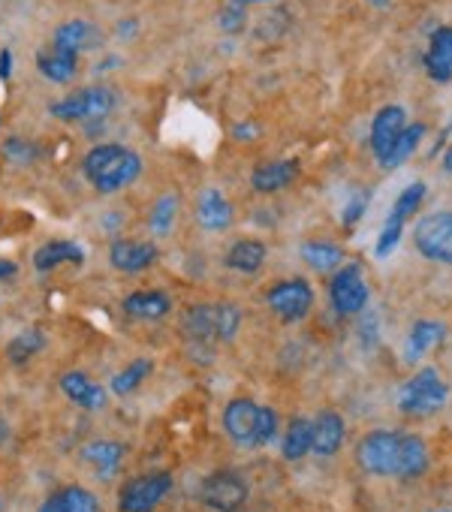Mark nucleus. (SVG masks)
Returning a JSON list of instances; mask_svg holds the SVG:
<instances>
[{"label": "nucleus", "instance_id": "f257e3e1", "mask_svg": "<svg viewBox=\"0 0 452 512\" xmlns=\"http://www.w3.org/2000/svg\"><path fill=\"white\" fill-rule=\"evenodd\" d=\"M356 461L371 476L413 479L428 470V446L416 434L371 431L356 446Z\"/></svg>", "mask_w": 452, "mask_h": 512}, {"label": "nucleus", "instance_id": "f03ea898", "mask_svg": "<svg viewBox=\"0 0 452 512\" xmlns=\"http://www.w3.org/2000/svg\"><path fill=\"white\" fill-rule=\"evenodd\" d=\"M82 172L97 193H118L142 175V157L127 145L103 142L85 154Z\"/></svg>", "mask_w": 452, "mask_h": 512}, {"label": "nucleus", "instance_id": "7ed1b4c3", "mask_svg": "<svg viewBox=\"0 0 452 512\" xmlns=\"http://www.w3.org/2000/svg\"><path fill=\"white\" fill-rule=\"evenodd\" d=\"M242 329V311L233 302H205L190 305L181 314V332L187 341L214 347L223 341H233Z\"/></svg>", "mask_w": 452, "mask_h": 512}, {"label": "nucleus", "instance_id": "20e7f679", "mask_svg": "<svg viewBox=\"0 0 452 512\" xmlns=\"http://www.w3.org/2000/svg\"><path fill=\"white\" fill-rule=\"evenodd\" d=\"M118 106V94L106 85H88L79 88L61 100H55L49 106L52 118L67 121V124H91V121H103L115 112Z\"/></svg>", "mask_w": 452, "mask_h": 512}, {"label": "nucleus", "instance_id": "39448f33", "mask_svg": "<svg viewBox=\"0 0 452 512\" xmlns=\"http://www.w3.org/2000/svg\"><path fill=\"white\" fill-rule=\"evenodd\" d=\"M446 404V383L434 368H422L398 392V410L404 416H431Z\"/></svg>", "mask_w": 452, "mask_h": 512}, {"label": "nucleus", "instance_id": "423d86ee", "mask_svg": "<svg viewBox=\"0 0 452 512\" xmlns=\"http://www.w3.org/2000/svg\"><path fill=\"white\" fill-rule=\"evenodd\" d=\"M413 244L431 263L452 266V211H431L416 220Z\"/></svg>", "mask_w": 452, "mask_h": 512}, {"label": "nucleus", "instance_id": "0eeeda50", "mask_svg": "<svg viewBox=\"0 0 452 512\" xmlns=\"http://www.w3.org/2000/svg\"><path fill=\"white\" fill-rule=\"evenodd\" d=\"M248 482L236 470H214L202 479L199 497L214 512H239L248 503Z\"/></svg>", "mask_w": 452, "mask_h": 512}, {"label": "nucleus", "instance_id": "6e6552de", "mask_svg": "<svg viewBox=\"0 0 452 512\" xmlns=\"http://www.w3.org/2000/svg\"><path fill=\"white\" fill-rule=\"evenodd\" d=\"M169 491H172V473H166V470L136 476L118 491V509L121 512H154Z\"/></svg>", "mask_w": 452, "mask_h": 512}, {"label": "nucleus", "instance_id": "1a4fd4ad", "mask_svg": "<svg viewBox=\"0 0 452 512\" xmlns=\"http://www.w3.org/2000/svg\"><path fill=\"white\" fill-rule=\"evenodd\" d=\"M266 305L269 311L281 320V323H299L311 314L314 308V287L302 278H290V281H278L269 293H266Z\"/></svg>", "mask_w": 452, "mask_h": 512}, {"label": "nucleus", "instance_id": "9d476101", "mask_svg": "<svg viewBox=\"0 0 452 512\" xmlns=\"http://www.w3.org/2000/svg\"><path fill=\"white\" fill-rule=\"evenodd\" d=\"M422 199H425V184L422 181H413L410 187L401 190V196L395 199V205H392V211H389V217L383 223V232L377 238V247H374L377 256H389L395 250V244L401 241V232L407 226V217L419 208Z\"/></svg>", "mask_w": 452, "mask_h": 512}, {"label": "nucleus", "instance_id": "9b49d317", "mask_svg": "<svg viewBox=\"0 0 452 512\" xmlns=\"http://www.w3.org/2000/svg\"><path fill=\"white\" fill-rule=\"evenodd\" d=\"M329 299L338 314H344V317L359 314L368 305V281H365L362 266L353 263V266L338 269V275L329 284Z\"/></svg>", "mask_w": 452, "mask_h": 512}, {"label": "nucleus", "instance_id": "f8f14e48", "mask_svg": "<svg viewBox=\"0 0 452 512\" xmlns=\"http://www.w3.org/2000/svg\"><path fill=\"white\" fill-rule=\"evenodd\" d=\"M157 256H160L157 244L142 241V238H118L109 247V263L127 275H139V272L151 269L157 263Z\"/></svg>", "mask_w": 452, "mask_h": 512}, {"label": "nucleus", "instance_id": "ddd939ff", "mask_svg": "<svg viewBox=\"0 0 452 512\" xmlns=\"http://www.w3.org/2000/svg\"><path fill=\"white\" fill-rule=\"evenodd\" d=\"M257 419H260V404H254L251 398H233L223 410V428L230 434V440L236 446L254 449V437H257Z\"/></svg>", "mask_w": 452, "mask_h": 512}, {"label": "nucleus", "instance_id": "4468645a", "mask_svg": "<svg viewBox=\"0 0 452 512\" xmlns=\"http://www.w3.org/2000/svg\"><path fill=\"white\" fill-rule=\"evenodd\" d=\"M103 43V31L85 19H70L64 25L55 28L52 34V46L55 49H64V52H73V55H82V52H91Z\"/></svg>", "mask_w": 452, "mask_h": 512}, {"label": "nucleus", "instance_id": "2eb2a0df", "mask_svg": "<svg viewBox=\"0 0 452 512\" xmlns=\"http://www.w3.org/2000/svg\"><path fill=\"white\" fill-rule=\"evenodd\" d=\"M196 220L205 232H223L233 223V205L217 187L202 190L199 202H196Z\"/></svg>", "mask_w": 452, "mask_h": 512}, {"label": "nucleus", "instance_id": "dca6fc26", "mask_svg": "<svg viewBox=\"0 0 452 512\" xmlns=\"http://www.w3.org/2000/svg\"><path fill=\"white\" fill-rule=\"evenodd\" d=\"M404 127H407V112L401 106H386L377 112V118L371 121V148H374L377 160L395 145V139L401 136Z\"/></svg>", "mask_w": 452, "mask_h": 512}, {"label": "nucleus", "instance_id": "f3484780", "mask_svg": "<svg viewBox=\"0 0 452 512\" xmlns=\"http://www.w3.org/2000/svg\"><path fill=\"white\" fill-rule=\"evenodd\" d=\"M85 263V250H82V244H76V241H49V244H43V247H37V253H34V269L40 272V275H46V272H55L58 266H82Z\"/></svg>", "mask_w": 452, "mask_h": 512}, {"label": "nucleus", "instance_id": "a211bd4d", "mask_svg": "<svg viewBox=\"0 0 452 512\" xmlns=\"http://www.w3.org/2000/svg\"><path fill=\"white\" fill-rule=\"evenodd\" d=\"M341 443H344V419L332 410H323L311 422V452L329 458L341 449Z\"/></svg>", "mask_w": 452, "mask_h": 512}, {"label": "nucleus", "instance_id": "6ab92c4d", "mask_svg": "<svg viewBox=\"0 0 452 512\" xmlns=\"http://www.w3.org/2000/svg\"><path fill=\"white\" fill-rule=\"evenodd\" d=\"M299 178V160H272L254 169L251 184L257 193H278Z\"/></svg>", "mask_w": 452, "mask_h": 512}, {"label": "nucleus", "instance_id": "aec40b11", "mask_svg": "<svg viewBox=\"0 0 452 512\" xmlns=\"http://www.w3.org/2000/svg\"><path fill=\"white\" fill-rule=\"evenodd\" d=\"M37 512H100V503L88 488L67 485V488H58L55 494H49Z\"/></svg>", "mask_w": 452, "mask_h": 512}, {"label": "nucleus", "instance_id": "412c9836", "mask_svg": "<svg viewBox=\"0 0 452 512\" xmlns=\"http://www.w3.org/2000/svg\"><path fill=\"white\" fill-rule=\"evenodd\" d=\"M172 311V299L163 290H139L124 299V314L133 320H163Z\"/></svg>", "mask_w": 452, "mask_h": 512}, {"label": "nucleus", "instance_id": "4be33fe9", "mask_svg": "<svg viewBox=\"0 0 452 512\" xmlns=\"http://www.w3.org/2000/svg\"><path fill=\"white\" fill-rule=\"evenodd\" d=\"M266 256H269V247L260 238H242L226 250V266L239 275H254L263 269Z\"/></svg>", "mask_w": 452, "mask_h": 512}, {"label": "nucleus", "instance_id": "5701e85b", "mask_svg": "<svg viewBox=\"0 0 452 512\" xmlns=\"http://www.w3.org/2000/svg\"><path fill=\"white\" fill-rule=\"evenodd\" d=\"M37 70H40L49 82L67 85V82H73L76 73H79V55L49 46V49H43V52L37 55Z\"/></svg>", "mask_w": 452, "mask_h": 512}, {"label": "nucleus", "instance_id": "b1692460", "mask_svg": "<svg viewBox=\"0 0 452 512\" xmlns=\"http://www.w3.org/2000/svg\"><path fill=\"white\" fill-rule=\"evenodd\" d=\"M425 70L434 82L452 79V28H440L431 37V46L425 52Z\"/></svg>", "mask_w": 452, "mask_h": 512}, {"label": "nucleus", "instance_id": "393cba45", "mask_svg": "<svg viewBox=\"0 0 452 512\" xmlns=\"http://www.w3.org/2000/svg\"><path fill=\"white\" fill-rule=\"evenodd\" d=\"M61 389H64V395L73 401V404H79V407H85V410H100L103 407V389L97 386V383H91L82 371H67L64 377H61Z\"/></svg>", "mask_w": 452, "mask_h": 512}, {"label": "nucleus", "instance_id": "a878e982", "mask_svg": "<svg viewBox=\"0 0 452 512\" xmlns=\"http://www.w3.org/2000/svg\"><path fill=\"white\" fill-rule=\"evenodd\" d=\"M443 335H446L443 323H437V320H419L410 329V338H407V362H419L428 350H434L443 341Z\"/></svg>", "mask_w": 452, "mask_h": 512}, {"label": "nucleus", "instance_id": "bb28decb", "mask_svg": "<svg viewBox=\"0 0 452 512\" xmlns=\"http://www.w3.org/2000/svg\"><path fill=\"white\" fill-rule=\"evenodd\" d=\"M428 133V127L425 124H410V127H404L401 130V136L395 139V145L377 160L380 163V169H398L404 160H410V154L419 148V142H422V136Z\"/></svg>", "mask_w": 452, "mask_h": 512}, {"label": "nucleus", "instance_id": "cd10ccee", "mask_svg": "<svg viewBox=\"0 0 452 512\" xmlns=\"http://www.w3.org/2000/svg\"><path fill=\"white\" fill-rule=\"evenodd\" d=\"M85 458H88V464H94V470L103 479H112L115 470L124 461V446L115 443V440H97V443H88L85 446Z\"/></svg>", "mask_w": 452, "mask_h": 512}, {"label": "nucleus", "instance_id": "c85d7f7f", "mask_svg": "<svg viewBox=\"0 0 452 512\" xmlns=\"http://www.w3.org/2000/svg\"><path fill=\"white\" fill-rule=\"evenodd\" d=\"M302 260L314 269V272H332L344 263V250L338 244L329 241H305L302 244Z\"/></svg>", "mask_w": 452, "mask_h": 512}, {"label": "nucleus", "instance_id": "c756f323", "mask_svg": "<svg viewBox=\"0 0 452 512\" xmlns=\"http://www.w3.org/2000/svg\"><path fill=\"white\" fill-rule=\"evenodd\" d=\"M43 347H46V335H43V329L31 326V329L19 332V335L10 341V347H7V356H10V362L22 365V362L34 359V356H37Z\"/></svg>", "mask_w": 452, "mask_h": 512}, {"label": "nucleus", "instance_id": "7c9ffc66", "mask_svg": "<svg viewBox=\"0 0 452 512\" xmlns=\"http://www.w3.org/2000/svg\"><path fill=\"white\" fill-rule=\"evenodd\" d=\"M175 217H178V196L175 193H163L154 208H151V217H148V226L157 238H166L175 226Z\"/></svg>", "mask_w": 452, "mask_h": 512}, {"label": "nucleus", "instance_id": "2f4dec72", "mask_svg": "<svg viewBox=\"0 0 452 512\" xmlns=\"http://www.w3.org/2000/svg\"><path fill=\"white\" fill-rule=\"evenodd\" d=\"M311 452V419H293L284 437V458L287 461H299Z\"/></svg>", "mask_w": 452, "mask_h": 512}, {"label": "nucleus", "instance_id": "473e14b6", "mask_svg": "<svg viewBox=\"0 0 452 512\" xmlns=\"http://www.w3.org/2000/svg\"><path fill=\"white\" fill-rule=\"evenodd\" d=\"M151 359H136V362H130L121 374H115L112 377V392L115 395H130V392H136L142 383H145V377L151 374Z\"/></svg>", "mask_w": 452, "mask_h": 512}, {"label": "nucleus", "instance_id": "72a5a7b5", "mask_svg": "<svg viewBox=\"0 0 452 512\" xmlns=\"http://www.w3.org/2000/svg\"><path fill=\"white\" fill-rule=\"evenodd\" d=\"M217 25H220V31H223V34H242V31H245V25H248L245 7H242V4H236V0H233L230 7H223V10H220Z\"/></svg>", "mask_w": 452, "mask_h": 512}, {"label": "nucleus", "instance_id": "f704fd0d", "mask_svg": "<svg viewBox=\"0 0 452 512\" xmlns=\"http://www.w3.org/2000/svg\"><path fill=\"white\" fill-rule=\"evenodd\" d=\"M278 434V413L272 407H260V419H257V437H254V449L269 446Z\"/></svg>", "mask_w": 452, "mask_h": 512}, {"label": "nucleus", "instance_id": "c9c22d12", "mask_svg": "<svg viewBox=\"0 0 452 512\" xmlns=\"http://www.w3.org/2000/svg\"><path fill=\"white\" fill-rule=\"evenodd\" d=\"M4 154L13 160V163H19V166H25V163H31V160H37V145H31V142H25V139H7L4 142Z\"/></svg>", "mask_w": 452, "mask_h": 512}, {"label": "nucleus", "instance_id": "e433bc0d", "mask_svg": "<svg viewBox=\"0 0 452 512\" xmlns=\"http://www.w3.org/2000/svg\"><path fill=\"white\" fill-rule=\"evenodd\" d=\"M365 202H368V193H356V196L350 199V205H347V211H344V223H347V226H353V223L365 214Z\"/></svg>", "mask_w": 452, "mask_h": 512}, {"label": "nucleus", "instance_id": "4c0bfd02", "mask_svg": "<svg viewBox=\"0 0 452 512\" xmlns=\"http://www.w3.org/2000/svg\"><path fill=\"white\" fill-rule=\"evenodd\" d=\"M10 73H13V52L4 49V52H0V82H7Z\"/></svg>", "mask_w": 452, "mask_h": 512}, {"label": "nucleus", "instance_id": "58836bf2", "mask_svg": "<svg viewBox=\"0 0 452 512\" xmlns=\"http://www.w3.org/2000/svg\"><path fill=\"white\" fill-rule=\"evenodd\" d=\"M136 31H139V25H136V19H127V22H118V37H121V40H133V37H136Z\"/></svg>", "mask_w": 452, "mask_h": 512}, {"label": "nucleus", "instance_id": "ea45409f", "mask_svg": "<svg viewBox=\"0 0 452 512\" xmlns=\"http://www.w3.org/2000/svg\"><path fill=\"white\" fill-rule=\"evenodd\" d=\"M13 275H16V263L0 260V281H7V278H13Z\"/></svg>", "mask_w": 452, "mask_h": 512}, {"label": "nucleus", "instance_id": "a19ab883", "mask_svg": "<svg viewBox=\"0 0 452 512\" xmlns=\"http://www.w3.org/2000/svg\"><path fill=\"white\" fill-rule=\"evenodd\" d=\"M233 133H236V139H254L251 133H257V127H248V124H245V127H236Z\"/></svg>", "mask_w": 452, "mask_h": 512}, {"label": "nucleus", "instance_id": "79ce46f5", "mask_svg": "<svg viewBox=\"0 0 452 512\" xmlns=\"http://www.w3.org/2000/svg\"><path fill=\"white\" fill-rule=\"evenodd\" d=\"M443 172H452V142H449V148L443 154Z\"/></svg>", "mask_w": 452, "mask_h": 512}, {"label": "nucleus", "instance_id": "37998d69", "mask_svg": "<svg viewBox=\"0 0 452 512\" xmlns=\"http://www.w3.org/2000/svg\"><path fill=\"white\" fill-rule=\"evenodd\" d=\"M368 4H371L374 10H386V7H392V0H368Z\"/></svg>", "mask_w": 452, "mask_h": 512}, {"label": "nucleus", "instance_id": "c03bdc74", "mask_svg": "<svg viewBox=\"0 0 452 512\" xmlns=\"http://www.w3.org/2000/svg\"><path fill=\"white\" fill-rule=\"evenodd\" d=\"M236 4H242V7H248V4H269V0H236Z\"/></svg>", "mask_w": 452, "mask_h": 512}, {"label": "nucleus", "instance_id": "a18cd8bd", "mask_svg": "<svg viewBox=\"0 0 452 512\" xmlns=\"http://www.w3.org/2000/svg\"><path fill=\"white\" fill-rule=\"evenodd\" d=\"M437 512H452V509H437Z\"/></svg>", "mask_w": 452, "mask_h": 512}]
</instances>
